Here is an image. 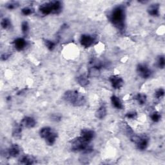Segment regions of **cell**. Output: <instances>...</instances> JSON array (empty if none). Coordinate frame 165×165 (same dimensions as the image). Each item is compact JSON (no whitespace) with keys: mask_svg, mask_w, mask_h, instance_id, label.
Listing matches in <instances>:
<instances>
[{"mask_svg":"<svg viewBox=\"0 0 165 165\" xmlns=\"http://www.w3.org/2000/svg\"><path fill=\"white\" fill-rule=\"evenodd\" d=\"M164 96V90L163 88H159L155 91V96L157 99H160Z\"/></svg>","mask_w":165,"mask_h":165,"instance_id":"4316f807","label":"cell"},{"mask_svg":"<svg viewBox=\"0 0 165 165\" xmlns=\"http://www.w3.org/2000/svg\"><path fill=\"white\" fill-rule=\"evenodd\" d=\"M96 37L93 35L90 34H83L81 36L80 39V43L83 47L85 48H88L96 41Z\"/></svg>","mask_w":165,"mask_h":165,"instance_id":"ba28073f","label":"cell"},{"mask_svg":"<svg viewBox=\"0 0 165 165\" xmlns=\"http://www.w3.org/2000/svg\"><path fill=\"white\" fill-rule=\"evenodd\" d=\"M107 108L104 105H102L97 109L96 112V117L100 120H103L107 116Z\"/></svg>","mask_w":165,"mask_h":165,"instance_id":"2e32d148","label":"cell"},{"mask_svg":"<svg viewBox=\"0 0 165 165\" xmlns=\"http://www.w3.org/2000/svg\"><path fill=\"white\" fill-rule=\"evenodd\" d=\"M136 100L139 104H144L147 102V97L144 94H138L136 96Z\"/></svg>","mask_w":165,"mask_h":165,"instance_id":"ffe728a7","label":"cell"},{"mask_svg":"<svg viewBox=\"0 0 165 165\" xmlns=\"http://www.w3.org/2000/svg\"><path fill=\"white\" fill-rule=\"evenodd\" d=\"M20 153V148L17 144H12L7 151V154L10 157H16Z\"/></svg>","mask_w":165,"mask_h":165,"instance_id":"5bb4252c","label":"cell"},{"mask_svg":"<svg viewBox=\"0 0 165 165\" xmlns=\"http://www.w3.org/2000/svg\"><path fill=\"white\" fill-rule=\"evenodd\" d=\"M22 12L24 16H29L33 14V12H34V9H32L29 7H25L22 10Z\"/></svg>","mask_w":165,"mask_h":165,"instance_id":"d4e9b609","label":"cell"},{"mask_svg":"<svg viewBox=\"0 0 165 165\" xmlns=\"http://www.w3.org/2000/svg\"><path fill=\"white\" fill-rule=\"evenodd\" d=\"M151 120H152L155 123L159 122L161 120V115L159 113V112H154L151 115Z\"/></svg>","mask_w":165,"mask_h":165,"instance_id":"7402d4cb","label":"cell"},{"mask_svg":"<svg viewBox=\"0 0 165 165\" xmlns=\"http://www.w3.org/2000/svg\"><path fill=\"white\" fill-rule=\"evenodd\" d=\"M63 100L74 107H81L86 103L85 97L76 90H68L63 96Z\"/></svg>","mask_w":165,"mask_h":165,"instance_id":"7a4b0ae2","label":"cell"},{"mask_svg":"<svg viewBox=\"0 0 165 165\" xmlns=\"http://www.w3.org/2000/svg\"><path fill=\"white\" fill-rule=\"evenodd\" d=\"M18 5H19V4H18V2H12L9 3L7 5H6V8H7L8 9H9V10H13V9L17 8L18 6Z\"/></svg>","mask_w":165,"mask_h":165,"instance_id":"83f0119b","label":"cell"},{"mask_svg":"<svg viewBox=\"0 0 165 165\" xmlns=\"http://www.w3.org/2000/svg\"><path fill=\"white\" fill-rule=\"evenodd\" d=\"M1 25L3 29H6L10 26V22L9 19L4 18L2 19V21L1 22Z\"/></svg>","mask_w":165,"mask_h":165,"instance_id":"cb8c5ba5","label":"cell"},{"mask_svg":"<svg viewBox=\"0 0 165 165\" xmlns=\"http://www.w3.org/2000/svg\"><path fill=\"white\" fill-rule=\"evenodd\" d=\"M14 44L16 49L18 51H20L23 50L26 47V46H27V41H25V39L19 37L15 39Z\"/></svg>","mask_w":165,"mask_h":165,"instance_id":"4fadbf2b","label":"cell"},{"mask_svg":"<svg viewBox=\"0 0 165 165\" xmlns=\"http://www.w3.org/2000/svg\"><path fill=\"white\" fill-rule=\"evenodd\" d=\"M20 124L23 127H26L27 128H34L36 126V121L33 117L27 116V117H25L23 119Z\"/></svg>","mask_w":165,"mask_h":165,"instance_id":"8fae6325","label":"cell"},{"mask_svg":"<svg viewBox=\"0 0 165 165\" xmlns=\"http://www.w3.org/2000/svg\"><path fill=\"white\" fill-rule=\"evenodd\" d=\"M95 136V132L92 130L90 129H83L81 132L80 137L84 139L85 141L88 143H90Z\"/></svg>","mask_w":165,"mask_h":165,"instance_id":"30bf717a","label":"cell"},{"mask_svg":"<svg viewBox=\"0 0 165 165\" xmlns=\"http://www.w3.org/2000/svg\"><path fill=\"white\" fill-rule=\"evenodd\" d=\"M147 11L151 16H158L159 14V5L158 3L150 5L148 6Z\"/></svg>","mask_w":165,"mask_h":165,"instance_id":"7c38bea8","label":"cell"},{"mask_svg":"<svg viewBox=\"0 0 165 165\" xmlns=\"http://www.w3.org/2000/svg\"><path fill=\"white\" fill-rule=\"evenodd\" d=\"M61 10L62 3L59 1L45 3L39 6V10L44 15H49L50 14H57L61 12Z\"/></svg>","mask_w":165,"mask_h":165,"instance_id":"3957f363","label":"cell"},{"mask_svg":"<svg viewBox=\"0 0 165 165\" xmlns=\"http://www.w3.org/2000/svg\"><path fill=\"white\" fill-rule=\"evenodd\" d=\"M34 159L32 156L29 155H25L19 159V162L24 164H33L34 163Z\"/></svg>","mask_w":165,"mask_h":165,"instance_id":"e0dca14e","label":"cell"},{"mask_svg":"<svg viewBox=\"0 0 165 165\" xmlns=\"http://www.w3.org/2000/svg\"><path fill=\"white\" fill-rule=\"evenodd\" d=\"M22 126L20 124H16L15 126L13 128L12 130V136H14L15 138H20L21 137V134H22Z\"/></svg>","mask_w":165,"mask_h":165,"instance_id":"ac0fdd59","label":"cell"},{"mask_svg":"<svg viewBox=\"0 0 165 165\" xmlns=\"http://www.w3.org/2000/svg\"><path fill=\"white\" fill-rule=\"evenodd\" d=\"M111 102L113 106L117 108V109H120L121 110L123 108V105L122 102L121 101L120 99L116 96H112L111 97Z\"/></svg>","mask_w":165,"mask_h":165,"instance_id":"9a60e30c","label":"cell"},{"mask_svg":"<svg viewBox=\"0 0 165 165\" xmlns=\"http://www.w3.org/2000/svg\"><path fill=\"white\" fill-rule=\"evenodd\" d=\"M125 9L123 6H117L111 12L109 19L115 27L123 31L125 27Z\"/></svg>","mask_w":165,"mask_h":165,"instance_id":"6da1fadb","label":"cell"},{"mask_svg":"<svg viewBox=\"0 0 165 165\" xmlns=\"http://www.w3.org/2000/svg\"><path fill=\"white\" fill-rule=\"evenodd\" d=\"M131 139L136 143L137 148L140 150H144L146 149L149 143V138L146 135H133L131 137Z\"/></svg>","mask_w":165,"mask_h":165,"instance_id":"8992f818","label":"cell"},{"mask_svg":"<svg viewBox=\"0 0 165 165\" xmlns=\"http://www.w3.org/2000/svg\"><path fill=\"white\" fill-rule=\"evenodd\" d=\"M137 72L138 74L144 79L149 78L151 75V71L148 65L144 63H140L137 65Z\"/></svg>","mask_w":165,"mask_h":165,"instance_id":"52a82bcc","label":"cell"},{"mask_svg":"<svg viewBox=\"0 0 165 165\" xmlns=\"http://www.w3.org/2000/svg\"><path fill=\"white\" fill-rule=\"evenodd\" d=\"M22 30L23 34L25 35L27 34V33L29 30V24L27 22H23L22 24Z\"/></svg>","mask_w":165,"mask_h":165,"instance_id":"484cf974","label":"cell"},{"mask_svg":"<svg viewBox=\"0 0 165 165\" xmlns=\"http://www.w3.org/2000/svg\"><path fill=\"white\" fill-rule=\"evenodd\" d=\"M109 81L112 84V87L115 89H119L121 88L124 84V81L122 77L117 75L111 76L109 77Z\"/></svg>","mask_w":165,"mask_h":165,"instance_id":"9c48e42d","label":"cell"},{"mask_svg":"<svg viewBox=\"0 0 165 165\" xmlns=\"http://www.w3.org/2000/svg\"><path fill=\"white\" fill-rule=\"evenodd\" d=\"M137 112H130L126 114V117H127L129 120H134L137 117Z\"/></svg>","mask_w":165,"mask_h":165,"instance_id":"f1b7e54d","label":"cell"},{"mask_svg":"<svg viewBox=\"0 0 165 165\" xmlns=\"http://www.w3.org/2000/svg\"><path fill=\"white\" fill-rule=\"evenodd\" d=\"M77 83L80 84L81 87H87L89 84V80L88 76L85 75H81L79 76L77 79Z\"/></svg>","mask_w":165,"mask_h":165,"instance_id":"d6986e66","label":"cell"},{"mask_svg":"<svg viewBox=\"0 0 165 165\" xmlns=\"http://www.w3.org/2000/svg\"><path fill=\"white\" fill-rule=\"evenodd\" d=\"M39 136L45 140L49 146L53 145L57 137V133L49 127H45L39 130Z\"/></svg>","mask_w":165,"mask_h":165,"instance_id":"5b68a950","label":"cell"},{"mask_svg":"<svg viewBox=\"0 0 165 165\" xmlns=\"http://www.w3.org/2000/svg\"><path fill=\"white\" fill-rule=\"evenodd\" d=\"M157 67L159 69H164L165 66V60H164V56H159L157 58Z\"/></svg>","mask_w":165,"mask_h":165,"instance_id":"44dd1931","label":"cell"},{"mask_svg":"<svg viewBox=\"0 0 165 165\" xmlns=\"http://www.w3.org/2000/svg\"><path fill=\"white\" fill-rule=\"evenodd\" d=\"M45 45H46V47H47V48L50 51L53 50L56 47V43L52 41H50V40H45Z\"/></svg>","mask_w":165,"mask_h":165,"instance_id":"603a6c76","label":"cell"},{"mask_svg":"<svg viewBox=\"0 0 165 165\" xmlns=\"http://www.w3.org/2000/svg\"><path fill=\"white\" fill-rule=\"evenodd\" d=\"M89 143L85 141L80 136L72 140L71 142V149L75 152L81 151L85 154H89L93 151V148Z\"/></svg>","mask_w":165,"mask_h":165,"instance_id":"277c9868","label":"cell"},{"mask_svg":"<svg viewBox=\"0 0 165 165\" xmlns=\"http://www.w3.org/2000/svg\"><path fill=\"white\" fill-rule=\"evenodd\" d=\"M10 57V54H8V53H4L2 55V59L3 61H5L6 60V59H7L9 57Z\"/></svg>","mask_w":165,"mask_h":165,"instance_id":"4dcf8cb0","label":"cell"},{"mask_svg":"<svg viewBox=\"0 0 165 165\" xmlns=\"http://www.w3.org/2000/svg\"><path fill=\"white\" fill-rule=\"evenodd\" d=\"M51 118L54 121H59L61 120V116L59 114H53L51 116Z\"/></svg>","mask_w":165,"mask_h":165,"instance_id":"f546056e","label":"cell"}]
</instances>
